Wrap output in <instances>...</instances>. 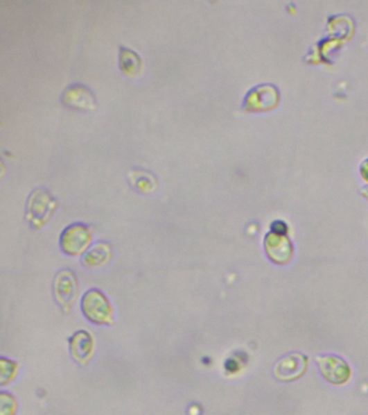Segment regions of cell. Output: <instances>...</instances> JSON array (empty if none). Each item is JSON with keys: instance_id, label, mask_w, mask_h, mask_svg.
Wrapping results in <instances>:
<instances>
[{"instance_id": "6da1fadb", "label": "cell", "mask_w": 368, "mask_h": 415, "mask_svg": "<svg viewBox=\"0 0 368 415\" xmlns=\"http://www.w3.org/2000/svg\"><path fill=\"white\" fill-rule=\"evenodd\" d=\"M81 310L92 323L98 325L112 323V308L109 300L98 290H90L83 296Z\"/></svg>"}, {"instance_id": "7a4b0ae2", "label": "cell", "mask_w": 368, "mask_h": 415, "mask_svg": "<svg viewBox=\"0 0 368 415\" xmlns=\"http://www.w3.org/2000/svg\"><path fill=\"white\" fill-rule=\"evenodd\" d=\"M90 242V230L82 224L71 225L62 234V249L69 255H78L86 251Z\"/></svg>"}, {"instance_id": "3957f363", "label": "cell", "mask_w": 368, "mask_h": 415, "mask_svg": "<svg viewBox=\"0 0 368 415\" xmlns=\"http://www.w3.org/2000/svg\"><path fill=\"white\" fill-rule=\"evenodd\" d=\"M279 92L276 87L263 85L252 89L245 98V108L249 112H266L278 104Z\"/></svg>"}, {"instance_id": "277c9868", "label": "cell", "mask_w": 368, "mask_h": 415, "mask_svg": "<svg viewBox=\"0 0 368 415\" xmlns=\"http://www.w3.org/2000/svg\"><path fill=\"white\" fill-rule=\"evenodd\" d=\"M317 362L319 364V371L329 383L340 385L347 383L351 376V370L349 368L348 364L339 357H317Z\"/></svg>"}, {"instance_id": "5b68a950", "label": "cell", "mask_w": 368, "mask_h": 415, "mask_svg": "<svg viewBox=\"0 0 368 415\" xmlns=\"http://www.w3.org/2000/svg\"><path fill=\"white\" fill-rule=\"evenodd\" d=\"M307 357L301 354H290L279 360L274 374L280 381L288 382L299 379L307 369Z\"/></svg>"}, {"instance_id": "8992f818", "label": "cell", "mask_w": 368, "mask_h": 415, "mask_svg": "<svg viewBox=\"0 0 368 415\" xmlns=\"http://www.w3.org/2000/svg\"><path fill=\"white\" fill-rule=\"evenodd\" d=\"M265 247L269 257L276 263H288L292 257V244L286 235L270 232L267 235L265 239Z\"/></svg>"}, {"instance_id": "52a82bcc", "label": "cell", "mask_w": 368, "mask_h": 415, "mask_svg": "<svg viewBox=\"0 0 368 415\" xmlns=\"http://www.w3.org/2000/svg\"><path fill=\"white\" fill-rule=\"evenodd\" d=\"M55 296L60 304L64 307H71L75 302L78 286L73 273L69 271H63L56 277L55 280Z\"/></svg>"}, {"instance_id": "ba28073f", "label": "cell", "mask_w": 368, "mask_h": 415, "mask_svg": "<svg viewBox=\"0 0 368 415\" xmlns=\"http://www.w3.org/2000/svg\"><path fill=\"white\" fill-rule=\"evenodd\" d=\"M69 347L73 358L80 364L89 362L93 352V339L90 333L79 331L69 339Z\"/></svg>"}, {"instance_id": "9c48e42d", "label": "cell", "mask_w": 368, "mask_h": 415, "mask_svg": "<svg viewBox=\"0 0 368 415\" xmlns=\"http://www.w3.org/2000/svg\"><path fill=\"white\" fill-rule=\"evenodd\" d=\"M109 259V249L106 244H98L86 254L83 264L86 266H98Z\"/></svg>"}, {"instance_id": "30bf717a", "label": "cell", "mask_w": 368, "mask_h": 415, "mask_svg": "<svg viewBox=\"0 0 368 415\" xmlns=\"http://www.w3.org/2000/svg\"><path fill=\"white\" fill-rule=\"evenodd\" d=\"M271 228H272L273 232L281 235H286V230H288L286 223L281 222V221H277V222L273 223Z\"/></svg>"}, {"instance_id": "8fae6325", "label": "cell", "mask_w": 368, "mask_h": 415, "mask_svg": "<svg viewBox=\"0 0 368 415\" xmlns=\"http://www.w3.org/2000/svg\"><path fill=\"white\" fill-rule=\"evenodd\" d=\"M360 171H361V176H363L364 180L368 182V159L362 162Z\"/></svg>"}, {"instance_id": "7c38bea8", "label": "cell", "mask_w": 368, "mask_h": 415, "mask_svg": "<svg viewBox=\"0 0 368 415\" xmlns=\"http://www.w3.org/2000/svg\"><path fill=\"white\" fill-rule=\"evenodd\" d=\"M366 191H367V192H366V196H367V197H368V187L366 188Z\"/></svg>"}]
</instances>
